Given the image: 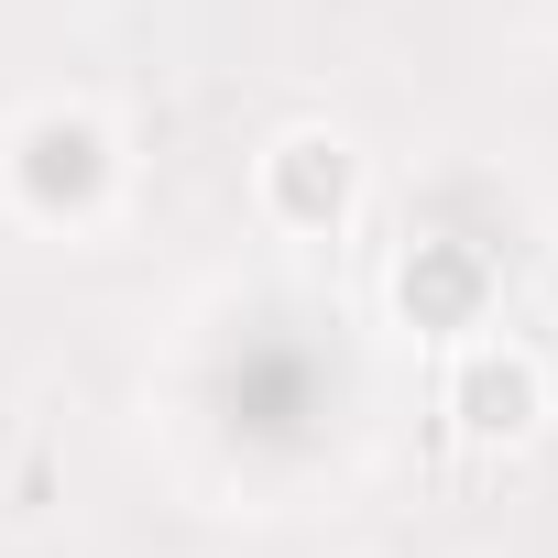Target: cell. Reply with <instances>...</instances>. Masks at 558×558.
<instances>
[{
    "instance_id": "obj_1",
    "label": "cell",
    "mask_w": 558,
    "mask_h": 558,
    "mask_svg": "<svg viewBox=\"0 0 558 558\" xmlns=\"http://www.w3.org/2000/svg\"><path fill=\"white\" fill-rule=\"evenodd\" d=\"M0 186H12V208L23 219H99L110 208V186H121V132L99 121V110H34L12 143H0Z\"/></svg>"
},
{
    "instance_id": "obj_2",
    "label": "cell",
    "mask_w": 558,
    "mask_h": 558,
    "mask_svg": "<svg viewBox=\"0 0 558 558\" xmlns=\"http://www.w3.org/2000/svg\"><path fill=\"white\" fill-rule=\"evenodd\" d=\"M263 219L274 230H296V241H329L340 219H351V197H362V154L329 132V121H296V132H274L263 143Z\"/></svg>"
},
{
    "instance_id": "obj_3",
    "label": "cell",
    "mask_w": 558,
    "mask_h": 558,
    "mask_svg": "<svg viewBox=\"0 0 558 558\" xmlns=\"http://www.w3.org/2000/svg\"><path fill=\"white\" fill-rule=\"evenodd\" d=\"M449 427L471 438V449H525L536 427H547V362L525 351V340H471L460 362H449Z\"/></svg>"
}]
</instances>
